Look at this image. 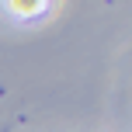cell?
<instances>
[{
	"instance_id": "6da1fadb",
	"label": "cell",
	"mask_w": 132,
	"mask_h": 132,
	"mask_svg": "<svg viewBox=\"0 0 132 132\" xmlns=\"http://www.w3.org/2000/svg\"><path fill=\"white\" fill-rule=\"evenodd\" d=\"M38 4L42 0H14V11L18 14H31V11H38Z\"/></svg>"
}]
</instances>
